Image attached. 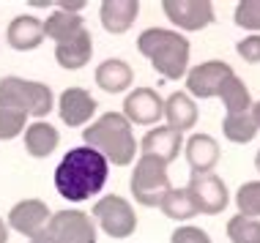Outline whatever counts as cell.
I'll list each match as a JSON object with an SVG mask.
<instances>
[{
  "mask_svg": "<svg viewBox=\"0 0 260 243\" xmlns=\"http://www.w3.org/2000/svg\"><path fill=\"white\" fill-rule=\"evenodd\" d=\"M107 172H110L107 158L99 150L82 145V148L69 150L60 158L58 170H55V189L69 202H85L104 189Z\"/></svg>",
  "mask_w": 260,
  "mask_h": 243,
  "instance_id": "1",
  "label": "cell"
},
{
  "mask_svg": "<svg viewBox=\"0 0 260 243\" xmlns=\"http://www.w3.org/2000/svg\"><path fill=\"white\" fill-rule=\"evenodd\" d=\"M88 148L99 150V153L112 161L115 167H126L135 161V153L140 145L132 134V123L121 112H104L96 123H90L82 134Z\"/></svg>",
  "mask_w": 260,
  "mask_h": 243,
  "instance_id": "2",
  "label": "cell"
},
{
  "mask_svg": "<svg viewBox=\"0 0 260 243\" xmlns=\"http://www.w3.org/2000/svg\"><path fill=\"white\" fill-rule=\"evenodd\" d=\"M137 47L165 79H181L189 68V41L178 30L148 27L140 33Z\"/></svg>",
  "mask_w": 260,
  "mask_h": 243,
  "instance_id": "3",
  "label": "cell"
},
{
  "mask_svg": "<svg viewBox=\"0 0 260 243\" xmlns=\"http://www.w3.org/2000/svg\"><path fill=\"white\" fill-rule=\"evenodd\" d=\"M0 101L22 109L25 115L33 117H47L55 107V96L50 85L33 79H19V77H3L0 79Z\"/></svg>",
  "mask_w": 260,
  "mask_h": 243,
  "instance_id": "4",
  "label": "cell"
},
{
  "mask_svg": "<svg viewBox=\"0 0 260 243\" xmlns=\"http://www.w3.org/2000/svg\"><path fill=\"white\" fill-rule=\"evenodd\" d=\"M170 175L167 164L156 156H140L132 172V194L140 205L145 208H159L161 197L170 191Z\"/></svg>",
  "mask_w": 260,
  "mask_h": 243,
  "instance_id": "5",
  "label": "cell"
},
{
  "mask_svg": "<svg viewBox=\"0 0 260 243\" xmlns=\"http://www.w3.org/2000/svg\"><path fill=\"white\" fill-rule=\"evenodd\" d=\"M93 219L99 221V227L110 238H129L132 232L137 230V213L135 208L129 205V199L118 197V194H110V197H102L99 202L93 205Z\"/></svg>",
  "mask_w": 260,
  "mask_h": 243,
  "instance_id": "6",
  "label": "cell"
},
{
  "mask_svg": "<svg viewBox=\"0 0 260 243\" xmlns=\"http://www.w3.org/2000/svg\"><path fill=\"white\" fill-rule=\"evenodd\" d=\"M44 235L55 243H96V224L82 211H58L47 221Z\"/></svg>",
  "mask_w": 260,
  "mask_h": 243,
  "instance_id": "7",
  "label": "cell"
},
{
  "mask_svg": "<svg viewBox=\"0 0 260 243\" xmlns=\"http://www.w3.org/2000/svg\"><path fill=\"white\" fill-rule=\"evenodd\" d=\"M189 197H192L198 213H206V216H216L222 213L230 202V194H228V186L219 175L214 172H203V175H192L186 186Z\"/></svg>",
  "mask_w": 260,
  "mask_h": 243,
  "instance_id": "8",
  "label": "cell"
},
{
  "mask_svg": "<svg viewBox=\"0 0 260 243\" xmlns=\"http://www.w3.org/2000/svg\"><path fill=\"white\" fill-rule=\"evenodd\" d=\"M233 68L222 60H206V63L189 68L186 74V93L198 99H219L222 85L233 77Z\"/></svg>",
  "mask_w": 260,
  "mask_h": 243,
  "instance_id": "9",
  "label": "cell"
},
{
  "mask_svg": "<svg viewBox=\"0 0 260 243\" xmlns=\"http://www.w3.org/2000/svg\"><path fill=\"white\" fill-rule=\"evenodd\" d=\"M161 11L181 30H203L214 22V6L208 0H165Z\"/></svg>",
  "mask_w": 260,
  "mask_h": 243,
  "instance_id": "10",
  "label": "cell"
},
{
  "mask_svg": "<svg viewBox=\"0 0 260 243\" xmlns=\"http://www.w3.org/2000/svg\"><path fill=\"white\" fill-rule=\"evenodd\" d=\"M129 123H140V126H153L165 117V99L153 88H137L123 99V112Z\"/></svg>",
  "mask_w": 260,
  "mask_h": 243,
  "instance_id": "11",
  "label": "cell"
},
{
  "mask_svg": "<svg viewBox=\"0 0 260 243\" xmlns=\"http://www.w3.org/2000/svg\"><path fill=\"white\" fill-rule=\"evenodd\" d=\"M50 208L41 199H22L9 211V227L17 232L27 235V238H39L47 230V221H50Z\"/></svg>",
  "mask_w": 260,
  "mask_h": 243,
  "instance_id": "12",
  "label": "cell"
},
{
  "mask_svg": "<svg viewBox=\"0 0 260 243\" xmlns=\"http://www.w3.org/2000/svg\"><path fill=\"white\" fill-rule=\"evenodd\" d=\"M58 112H60V120L66 126H82L88 123L96 112V99L82 88H66L60 93V101H58Z\"/></svg>",
  "mask_w": 260,
  "mask_h": 243,
  "instance_id": "13",
  "label": "cell"
},
{
  "mask_svg": "<svg viewBox=\"0 0 260 243\" xmlns=\"http://www.w3.org/2000/svg\"><path fill=\"white\" fill-rule=\"evenodd\" d=\"M90 55H93V36H90L88 27H82L77 36L55 44V60H58L60 68H69V71L88 66Z\"/></svg>",
  "mask_w": 260,
  "mask_h": 243,
  "instance_id": "14",
  "label": "cell"
},
{
  "mask_svg": "<svg viewBox=\"0 0 260 243\" xmlns=\"http://www.w3.org/2000/svg\"><path fill=\"white\" fill-rule=\"evenodd\" d=\"M137 145H140V150H143V156H156L167 164L181 153L184 137L170 126H156V129H151L148 134L143 137V142H137Z\"/></svg>",
  "mask_w": 260,
  "mask_h": 243,
  "instance_id": "15",
  "label": "cell"
},
{
  "mask_svg": "<svg viewBox=\"0 0 260 243\" xmlns=\"http://www.w3.org/2000/svg\"><path fill=\"white\" fill-rule=\"evenodd\" d=\"M44 22L39 17H30V14H22V17H14L9 22V30H6V41L19 52H30L41 47L44 41Z\"/></svg>",
  "mask_w": 260,
  "mask_h": 243,
  "instance_id": "16",
  "label": "cell"
},
{
  "mask_svg": "<svg viewBox=\"0 0 260 243\" xmlns=\"http://www.w3.org/2000/svg\"><path fill=\"white\" fill-rule=\"evenodd\" d=\"M186 150V161L192 175H203V172H211L219 161V145L211 134H192L184 142Z\"/></svg>",
  "mask_w": 260,
  "mask_h": 243,
  "instance_id": "17",
  "label": "cell"
},
{
  "mask_svg": "<svg viewBox=\"0 0 260 243\" xmlns=\"http://www.w3.org/2000/svg\"><path fill=\"white\" fill-rule=\"evenodd\" d=\"M99 17H102L104 30L112 33V36H121L140 17V3L137 0H104L99 9Z\"/></svg>",
  "mask_w": 260,
  "mask_h": 243,
  "instance_id": "18",
  "label": "cell"
},
{
  "mask_svg": "<svg viewBox=\"0 0 260 243\" xmlns=\"http://www.w3.org/2000/svg\"><path fill=\"white\" fill-rule=\"evenodd\" d=\"M165 120L178 134L192 129L198 123V104L192 101V96L184 93V90H175L170 99L165 101Z\"/></svg>",
  "mask_w": 260,
  "mask_h": 243,
  "instance_id": "19",
  "label": "cell"
},
{
  "mask_svg": "<svg viewBox=\"0 0 260 243\" xmlns=\"http://www.w3.org/2000/svg\"><path fill=\"white\" fill-rule=\"evenodd\" d=\"M132 79H135V71L121 58H110V60L96 66V85L104 93H123L132 85Z\"/></svg>",
  "mask_w": 260,
  "mask_h": 243,
  "instance_id": "20",
  "label": "cell"
},
{
  "mask_svg": "<svg viewBox=\"0 0 260 243\" xmlns=\"http://www.w3.org/2000/svg\"><path fill=\"white\" fill-rule=\"evenodd\" d=\"M58 142H60V134L52 123L39 120V123H30L25 131V150L33 158H47L58 148Z\"/></svg>",
  "mask_w": 260,
  "mask_h": 243,
  "instance_id": "21",
  "label": "cell"
},
{
  "mask_svg": "<svg viewBox=\"0 0 260 243\" xmlns=\"http://www.w3.org/2000/svg\"><path fill=\"white\" fill-rule=\"evenodd\" d=\"M85 27V19L80 17V14H69V11H55L47 17V22H44V36L47 38H52L55 44H60V41H66V38H72L77 36V33Z\"/></svg>",
  "mask_w": 260,
  "mask_h": 243,
  "instance_id": "22",
  "label": "cell"
},
{
  "mask_svg": "<svg viewBox=\"0 0 260 243\" xmlns=\"http://www.w3.org/2000/svg\"><path fill=\"white\" fill-rule=\"evenodd\" d=\"M159 208H161V213H165L167 219H173V221H189V219L198 216V208H194L186 189H170L165 197H161Z\"/></svg>",
  "mask_w": 260,
  "mask_h": 243,
  "instance_id": "23",
  "label": "cell"
},
{
  "mask_svg": "<svg viewBox=\"0 0 260 243\" xmlns=\"http://www.w3.org/2000/svg\"><path fill=\"white\" fill-rule=\"evenodd\" d=\"M219 99H222V104H224V109H228V115L249 112V109H252V96H249V90H247V85H244L241 79L236 77V74L222 85Z\"/></svg>",
  "mask_w": 260,
  "mask_h": 243,
  "instance_id": "24",
  "label": "cell"
},
{
  "mask_svg": "<svg viewBox=\"0 0 260 243\" xmlns=\"http://www.w3.org/2000/svg\"><path fill=\"white\" fill-rule=\"evenodd\" d=\"M222 129H224V137H228L230 142H238V145L252 142V140H255V134L260 131L255 126V120H252V112L228 115V117H224V123H222Z\"/></svg>",
  "mask_w": 260,
  "mask_h": 243,
  "instance_id": "25",
  "label": "cell"
},
{
  "mask_svg": "<svg viewBox=\"0 0 260 243\" xmlns=\"http://www.w3.org/2000/svg\"><path fill=\"white\" fill-rule=\"evenodd\" d=\"M228 238L233 243H260V221L238 213L228 221Z\"/></svg>",
  "mask_w": 260,
  "mask_h": 243,
  "instance_id": "26",
  "label": "cell"
},
{
  "mask_svg": "<svg viewBox=\"0 0 260 243\" xmlns=\"http://www.w3.org/2000/svg\"><path fill=\"white\" fill-rule=\"evenodd\" d=\"M25 123H27V115L22 109L0 101V140H14V137H19L25 131Z\"/></svg>",
  "mask_w": 260,
  "mask_h": 243,
  "instance_id": "27",
  "label": "cell"
},
{
  "mask_svg": "<svg viewBox=\"0 0 260 243\" xmlns=\"http://www.w3.org/2000/svg\"><path fill=\"white\" fill-rule=\"evenodd\" d=\"M236 205L241 211V216H249V219L260 216V180H249V183H244L238 189Z\"/></svg>",
  "mask_w": 260,
  "mask_h": 243,
  "instance_id": "28",
  "label": "cell"
},
{
  "mask_svg": "<svg viewBox=\"0 0 260 243\" xmlns=\"http://www.w3.org/2000/svg\"><path fill=\"white\" fill-rule=\"evenodd\" d=\"M236 25L244 30L260 33V0H241L236 6Z\"/></svg>",
  "mask_w": 260,
  "mask_h": 243,
  "instance_id": "29",
  "label": "cell"
},
{
  "mask_svg": "<svg viewBox=\"0 0 260 243\" xmlns=\"http://www.w3.org/2000/svg\"><path fill=\"white\" fill-rule=\"evenodd\" d=\"M170 243H211V235L206 230H200V227H178L173 235H170Z\"/></svg>",
  "mask_w": 260,
  "mask_h": 243,
  "instance_id": "30",
  "label": "cell"
},
{
  "mask_svg": "<svg viewBox=\"0 0 260 243\" xmlns=\"http://www.w3.org/2000/svg\"><path fill=\"white\" fill-rule=\"evenodd\" d=\"M236 52L241 55L247 63H260V36H244L241 41L236 44Z\"/></svg>",
  "mask_w": 260,
  "mask_h": 243,
  "instance_id": "31",
  "label": "cell"
},
{
  "mask_svg": "<svg viewBox=\"0 0 260 243\" xmlns=\"http://www.w3.org/2000/svg\"><path fill=\"white\" fill-rule=\"evenodd\" d=\"M249 112H252V120H255V126L260 129V101L252 104V109H249Z\"/></svg>",
  "mask_w": 260,
  "mask_h": 243,
  "instance_id": "32",
  "label": "cell"
},
{
  "mask_svg": "<svg viewBox=\"0 0 260 243\" xmlns=\"http://www.w3.org/2000/svg\"><path fill=\"white\" fill-rule=\"evenodd\" d=\"M0 243H9V224H3V219H0Z\"/></svg>",
  "mask_w": 260,
  "mask_h": 243,
  "instance_id": "33",
  "label": "cell"
},
{
  "mask_svg": "<svg viewBox=\"0 0 260 243\" xmlns=\"http://www.w3.org/2000/svg\"><path fill=\"white\" fill-rule=\"evenodd\" d=\"M30 243H55V240H50V238H47V235H44V232H41V235H39V238H30Z\"/></svg>",
  "mask_w": 260,
  "mask_h": 243,
  "instance_id": "34",
  "label": "cell"
},
{
  "mask_svg": "<svg viewBox=\"0 0 260 243\" xmlns=\"http://www.w3.org/2000/svg\"><path fill=\"white\" fill-rule=\"evenodd\" d=\"M255 167H257V172H260V150H257V156H255Z\"/></svg>",
  "mask_w": 260,
  "mask_h": 243,
  "instance_id": "35",
  "label": "cell"
}]
</instances>
